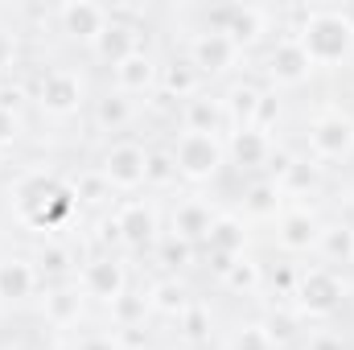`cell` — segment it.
I'll return each mask as SVG.
<instances>
[{"instance_id":"38","label":"cell","mask_w":354,"mask_h":350,"mask_svg":"<svg viewBox=\"0 0 354 350\" xmlns=\"http://www.w3.org/2000/svg\"><path fill=\"white\" fill-rule=\"evenodd\" d=\"M214 350H276V347L268 342V334H264V326H260L256 313H239L235 322L223 326Z\"/></svg>"},{"instance_id":"9","label":"cell","mask_w":354,"mask_h":350,"mask_svg":"<svg viewBox=\"0 0 354 350\" xmlns=\"http://www.w3.org/2000/svg\"><path fill=\"white\" fill-rule=\"evenodd\" d=\"M268 91H276V95H301L305 87H313L317 83V66L309 62V54L297 46V37L288 33V29H280L272 42H268L264 50L252 58V66H248Z\"/></svg>"},{"instance_id":"12","label":"cell","mask_w":354,"mask_h":350,"mask_svg":"<svg viewBox=\"0 0 354 350\" xmlns=\"http://www.w3.org/2000/svg\"><path fill=\"white\" fill-rule=\"evenodd\" d=\"M33 317L41 322L46 334H54L58 342L75 338L79 330H87L91 322H99V309L91 305V297L79 288V280H66V284H46L37 305H33Z\"/></svg>"},{"instance_id":"6","label":"cell","mask_w":354,"mask_h":350,"mask_svg":"<svg viewBox=\"0 0 354 350\" xmlns=\"http://www.w3.org/2000/svg\"><path fill=\"white\" fill-rule=\"evenodd\" d=\"M194 21L223 29L248 62L284 29V12L272 4H210V8H194Z\"/></svg>"},{"instance_id":"24","label":"cell","mask_w":354,"mask_h":350,"mask_svg":"<svg viewBox=\"0 0 354 350\" xmlns=\"http://www.w3.org/2000/svg\"><path fill=\"white\" fill-rule=\"evenodd\" d=\"M29 256L41 272V284H66L79 280V264H83V243L79 235H46L29 243Z\"/></svg>"},{"instance_id":"44","label":"cell","mask_w":354,"mask_h":350,"mask_svg":"<svg viewBox=\"0 0 354 350\" xmlns=\"http://www.w3.org/2000/svg\"><path fill=\"white\" fill-rule=\"evenodd\" d=\"M8 174H12V157H4V153H0V185L8 181Z\"/></svg>"},{"instance_id":"45","label":"cell","mask_w":354,"mask_h":350,"mask_svg":"<svg viewBox=\"0 0 354 350\" xmlns=\"http://www.w3.org/2000/svg\"><path fill=\"white\" fill-rule=\"evenodd\" d=\"M0 350H25L21 342H0Z\"/></svg>"},{"instance_id":"33","label":"cell","mask_w":354,"mask_h":350,"mask_svg":"<svg viewBox=\"0 0 354 350\" xmlns=\"http://www.w3.org/2000/svg\"><path fill=\"white\" fill-rule=\"evenodd\" d=\"M256 317H260L268 342H272L276 350H297L301 347V338H305V330H309V326L292 313L288 301H264V305L256 309Z\"/></svg>"},{"instance_id":"10","label":"cell","mask_w":354,"mask_h":350,"mask_svg":"<svg viewBox=\"0 0 354 350\" xmlns=\"http://www.w3.org/2000/svg\"><path fill=\"white\" fill-rule=\"evenodd\" d=\"M115 235H120V252L128 260H149L165 235V198L153 194H136V198H120L115 210Z\"/></svg>"},{"instance_id":"30","label":"cell","mask_w":354,"mask_h":350,"mask_svg":"<svg viewBox=\"0 0 354 350\" xmlns=\"http://www.w3.org/2000/svg\"><path fill=\"white\" fill-rule=\"evenodd\" d=\"M313 264H326L334 272H351L354 268V223L334 206H330V214L322 223V239H317Z\"/></svg>"},{"instance_id":"28","label":"cell","mask_w":354,"mask_h":350,"mask_svg":"<svg viewBox=\"0 0 354 350\" xmlns=\"http://www.w3.org/2000/svg\"><path fill=\"white\" fill-rule=\"evenodd\" d=\"M264 91L268 87L252 75V71H243V75H235L231 83L218 87L223 111H227V132H243V128L256 124V111H260V103H264Z\"/></svg>"},{"instance_id":"7","label":"cell","mask_w":354,"mask_h":350,"mask_svg":"<svg viewBox=\"0 0 354 350\" xmlns=\"http://www.w3.org/2000/svg\"><path fill=\"white\" fill-rule=\"evenodd\" d=\"M189 21H194V12H185ZM174 50H181L185 58H189V66L206 79V87H223V83H231L235 75H243L252 62L239 54V46L223 33V29H210V25H202V21H194V25H185L181 29V37H177Z\"/></svg>"},{"instance_id":"11","label":"cell","mask_w":354,"mask_h":350,"mask_svg":"<svg viewBox=\"0 0 354 350\" xmlns=\"http://www.w3.org/2000/svg\"><path fill=\"white\" fill-rule=\"evenodd\" d=\"M91 165L111 185L115 198H136L149 190V140H140V136L107 140V145H99Z\"/></svg>"},{"instance_id":"41","label":"cell","mask_w":354,"mask_h":350,"mask_svg":"<svg viewBox=\"0 0 354 350\" xmlns=\"http://www.w3.org/2000/svg\"><path fill=\"white\" fill-rule=\"evenodd\" d=\"M62 350H124V347H120L115 330H107L103 322H91L87 330H79L75 338H66Z\"/></svg>"},{"instance_id":"39","label":"cell","mask_w":354,"mask_h":350,"mask_svg":"<svg viewBox=\"0 0 354 350\" xmlns=\"http://www.w3.org/2000/svg\"><path fill=\"white\" fill-rule=\"evenodd\" d=\"M149 260H153V272H177V276H189V272L202 268V252L189 248V243H181V239H174V235H161V243H157V252H153Z\"/></svg>"},{"instance_id":"15","label":"cell","mask_w":354,"mask_h":350,"mask_svg":"<svg viewBox=\"0 0 354 350\" xmlns=\"http://www.w3.org/2000/svg\"><path fill=\"white\" fill-rule=\"evenodd\" d=\"M136 264L124 252H83L79 264V288L91 297V305L103 313L111 301H120L132 284H136Z\"/></svg>"},{"instance_id":"35","label":"cell","mask_w":354,"mask_h":350,"mask_svg":"<svg viewBox=\"0 0 354 350\" xmlns=\"http://www.w3.org/2000/svg\"><path fill=\"white\" fill-rule=\"evenodd\" d=\"M29 25L21 21V12H4L0 8V75H21L25 62H29Z\"/></svg>"},{"instance_id":"2","label":"cell","mask_w":354,"mask_h":350,"mask_svg":"<svg viewBox=\"0 0 354 350\" xmlns=\"http://www.w3.org/2000/svg\"><path fill=\"white\" fill-rule=\"evenodd\" d=\"M87 62H46L33 66L25 75L29 87V116L33 128L37 124H54V128H71V124H87V107L95 99V83H91Z\"/></svg>"},{"instance_id":"43","label":"cell","mask_w":354,"mask_h":350,"mask_svg":"<svg viewBox=\"0 0 354 350\" xmlns=\"http://www.w3.org/2000/svg\"><path fill=\"white\" fill-rule=\"evenodd\" d=\"M338 198H342V202H338L334 210H342V214H346V219L354 223V181L346 185V190H342V194H338Z\"/></svg>"},{"instance_id":"18","label":"cell","mask_w":354,"mask_h":350,"mask_svg":"<svg viewBox=\"0 0 354 350\" xmlns=\"http://www.w3.org/2000/svg\"><path fill=\"white\" fill-rule=\"evenodd\" d=\"M145 111H149V103L128 99V95H120V91H111L103 83V87H95V99H91V107H87V128L103 145L107 140H124V136H132L140 128Z\"/></svg>"},{"instance_id":"37","label":"cell","mask_w":354,"mask_h":350,"mask_svg":"<svg viewBox=\"0 0 354 350\" xmlns=\"http://www.w3.org/2000/svg\"><path fill=\"white\" fill-rule=\"evenodd\" d=\"M33 140V116L25 103H0V153L4 157H21Z\"/></svg>"},{"instance_id":"1","label":"cell","mask_w":354,"mask_h":350,"mask_svg":"<svg viewBox=\"0 0 354 350\" xmlns=\"http://www.w3.org/2000/svg\"><path fill=\"white\" fill-rule=\"evenodd\" d=\"M280 12L317 75H342L354 66V4H301Z\"/></svg>"},{"instance_id":"3","label":"cell","mask_w":354,"mask_h":350,"mask_svg":"<svg viewBox=\"0 0 354 350\" xmlns=\"http://www.w3.org/2000/svg\"><path fill=\"white\" fill-rule=\"evenodd\" d=\"M354 297V276L351 272H334L326 264H301L297 268V284L288 293L292 313L305 326H334L342 317V309Z\"/></svg>"},{"instance_id":"26","label":"cell","mask_w":354,"mask_h":350,"mask_svg":"<svg viewBox=\"0 0 354 350\" xmlns=\"http://www.w3.org/2000/svg\"><path fill=\"white\" fill-rule=\"evenodd\" d=\"M145 297H149L153 322L174 326L177 317L198 301V288H194L189 276H177V272H149V276H145Z\"/></svg>"},{"instance_id":"13","label":"cell","mask_w":354,"mask_h":350,"mask_svg":"<svg viewBox=\"0 0 354 350\" xmlns=\"http://www.w3.org/2000/svg\"><path fill=\"white\" fill-rule=\"evenodd\" d=\"M326 214H330V210H322L317 202H288V206L280 210V219L268 227V243L276 248L280 260L309 264L313 252H317Z\"/></svg>"},{"instance_id":"27","label":"cell","mask_w":354,"mask_h":350,"mask_svg":"<svg viewBox=\"0 0 354 350\" xmlns=\"http://www.w3.org/2000/svg\"><path fill=\"white\" fill-rule=\"evenodd\" d=\"M214 288H218L223 297L264 305V297H268V260L256 252V248L243 252V256H235V260L214 276Z\"/></svg>"},{"instance_id":"42","label":"cell","mask_w":354,"mask_h":350,"mask_svg":"<svg viewBox=\"0 0 354 350\" xmlns=\"http://www.w3.org/2000/svg\"><path fill=\"white\" fill-rule=\"evenodd\" d=\"M297 350H351V347H346V338L334 326H309Z\"/></svg>"},{"instance_id":"34","label":"cell","mask_w":354,"mask_h":350,"mask_svg":"<svg viewBox=\"0 0 354 350\" xmlns=\"http://www.w3.org/2000/svg\"><path fill=\"white\" fill-rule=\"evenodd\" d=\"M99 322H103L107 330H140V326H157V322H153V309H149V297H145V276H136V284H132L120 301H111V305L99 313Z\"/></svg>"},{"instance_id":"23","label":"cell","mask_w":354,"mask_h":350,"mask_svg":"<svg viewBox=\"0 0 354 350\" xmlns=\"http://www.w3.org/2000/svg\"><path fill=\"white\" fill-rule=\"evenodd\" d=\"M280 149H284V140L268 136V132H260V128L227 132V165H231L235 174H243V181H248V177L272 174V161H276Z\"/></svg>"},{"instance_id":"20","label":"cell","mask_w":354,"mask_h":350,"mask_svg":"<svg viewBox=\"0 0 354 350\" xmlns=\"http://www.w3.org/2000/svg\"><path fill=\"white\" fill-rule=\"evenodd\" d=\"M276 177V185L284 190V198L288 202H309V198H322L326 194V185H330V174L317 165V161H309L297 145H288L284 140V149L276 153V161H272V174Z\"/></svg>"},{"instance_id":"32","label":"cell","mask_w":354,"mask_h":350,"mask_svg":"<svg viewBox=\"0 0 354 350\" xmlns=\"http://www.w3.org/2000/svg\"><path fill=\"white\" fill-rule=\"evenodd\" d=\"M174 128H181V132H210V136H227V111H223L218 87H206L202 95L185 99V103L174 111Z\"/></svg>"},{"instance_id":"46","label":"cell","mask_w":354,"mask_h":350,"mask_svg":"<svg viewBox=\"0 0 354 350\" xmlns=\"http://www.w3.org/2000/svg\"><path fill=\"white\" fill-rule=\"evenodd\" d=\"M351 276H354V268H351Z\"/></svg>"},{"instance_id":"14","label":"cell","mask_w":354,"mask_h":350,"mask_svg":"<svg viewBox=\"0 0 354 350\" xmlns=\"http://www.w3.org/2000/svg\"><path fill=\"white\" fill-rule=\"evenodd\" d=\"M107 21H111V4H99V0H62V4L46 8V29L79 58L107 29Z\"/></svg>"},{"instance_id":"31","label":"cell","mask_w":354,"mask_h":350,"mask_svg":"<svg viewBox=\"0 0 354 350\" xmlns=\"http://www.w3.org/2000/svg\"><path fill=\"white\" fill-rule=\"evenodd\" d=\"M218 334H223V322L214 317V309H210V301L206 297H198L181 317L174 322V342L181 350H210L218 347Z\"/></svg>"},{"instance_id":"40","label":"cell","mask_w":354,"mask_h":350,"mask_svg":"<svg viewBox=\"0 0 354 350\" xmlns=\"http://www.w3.org/2000/svg\"><path fill=\"white\" fill-rule=\"evenodd\" d=\"M177 190H181V181H177V165H174L169 145H149V190L145 194L174 198Z\"/></svg>"},{"instance_id":"29","label":"cell","mask_w":354,"mask_h":350,"mask_svg":"<svg viewBox=\"0 0 354 350\" xmlns=\"http://www.w3.org/2000/svg\"><path fill=\"white\" fill-rule=\"evenodd\" d=\"M206 79L189 66V58L181 50H165V62H161V83H157V99L153 103H169V111H177L185 99L202 95Z\"/></svg>"},{"instance_id":"21","label":"cell","mask_w":354,"mask_h":350,"mask_svg":"<svg viewBox=\"0 0 354 350\" xmlns=\"http://www.w3.org/2000/svg\"><path fill=\"white\" fill-rule=\"evenodd\" d=\"M145 46H153L149 37H145V25H136V21H124V17H115L111 12V21H107V29L91 42V50L83 54V62H87L91 71H115L124 58H132L136 50H145Z\"/></svg>"},{"instance_id":"19","label":"cell","mask_w":354,"mask_h":350,"mask_svg":"<svg viewBox=\"0 0 354 350\" xmlns=\"http://www.w3.org/2000/svg\"><path fill=\"white\" fill-rule=\"evenodd\" d=\"M260 243V235L239 219V210L227 202L223 210H218V219H214V227H210V235H206V243H202V264L210 268V280L227 268V264L235 260V256H243V252H252Z\"/></svg>"},{"instance_id":"17","label":"cell","mask_w":354,"mask_h":350,"mask_svg":"<svg viewBox=\"0 0 354 350\" xmlns=\"http://www.w3.org/2000/svg\"><path fill=\"white\" fill-rule=\"evenodd\" d=\"M41 288L46 284L29 248H0V313H33Z\"/></svg>"},{"instance_id":"16","label":"cell","mask_w":354,"mask_h":350,"mask_svg":"<svg viewBox=\"0 0 354 350\" xmlns=\"http://www.w3.org/2000/svg\"><path fill=\"white\" fill-rule=\"evenodd\" d=\"M223 206L227 202H218L210 190H177L174 198H165V235H174V239L202 252V243H206Z\"/></svg>"},{"instance_id":"8","label":"cell","mask_w":354,"mask_h":350,"mask_svg":"<svg viewBox=\"0 0 354 350\" xmlns=\"http://www.w3.org/2000/svg\"><path fill=\"white\" fill-rule=\"evenodd\" d=\"M169 153L177 165L181 190H214L223 177L231 174L227 165V136H210V132H169Z\"/></svg>"},{"instance_id":"25","label":"cell","mask_w":354,"mask_h":350,"mask_svg":"<svg viewBox=\"0 0 354 350\" xmlns=\"http://www.w3.org/2000/svg\"><path fill=\"white\" fill-rule=\"evenodd\" d=\"M235 210H239V219L260 235V231H268L276 219H280V210L288 206V198H284V190L276 185V177H248L243 185H239V198L231 202Z\"/></svg>"},{"instance_id":"4","label":"cell","mask_w":354,"mask_h":350,"mask_svg":"<svg viewBox=\"0 0 354 350\" xmlns=\"http://www.w3.org/2000/svg\"><path fill=\"white\" fill-rule=\"evenodd\" d=\"M66 181V169L58 161H17L8 181L0 185V198H4V214L17 231H33V223L41 219V210L50 206V198L58 194V185Z\"/></svg>"},{"instance_id":"22","label":"cell","mask_w":354,"mask_h":350,"mask_svg":"<svg viewBox=\"0 0 354 350\" xmlns=\"http://www.w3.org/2000/svg\"><path fill=\"white\" fill-rule=\"evenodd\" d=\"M161 62H165V50L145 46L136 50L132 58H124L115 71H107V87L128 95V99H140V103H153L157 99V83H161Z\"/></svg>"},{"instance_id":"36","label":"cell","mask_w":354,"mask_h":350,"mask_svg":"<svg viewBox=\"0 0 354 350\" xmlns=\"http://www.w3.org/2000/svg\"><path fill=\"white\" fill-rule=\"evenodd\" d=\"M71 177V190H75V198H79V210H83V219H95V214H107V210H115V194H111V185L103 181V177L95 174V165H83V169H66Z\"/></svg>"},{"instance_id":"5","label":"cell","mask_w":354,"mask_h":350,"mask_svg":"<svg viewBox=\"0 0 354 350\" xmlns=\"http://www.w3.org/2000/svg\"><path fill=\"white\" fill-rule=\"evenodd\" d=\"M297 149L317 161L326 174L330 169H342L354 161V111L342 103H322L305 116L301 124V140Z\"/></svg>"}]
</instances>
